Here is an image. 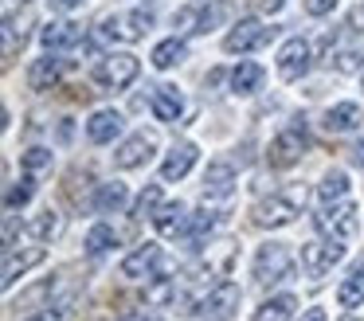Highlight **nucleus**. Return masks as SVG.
<instances>
[{
    "label": "nucleus",
    "mask_w": 364,
    "mask_h": 321,
    "mask_svg": "<svg viewBox=\"0 0 364 321\" xmlns=\"http://www.w3.org/2000/svg\"><path fill=\"white\" fill-rule=\"evenodd\" d=\"M345 192H348V172H345V169H329V172H325V180L317 184V196H321V204L341 200Z\"/></svg>",
    "instance_id": "obj_33"
},
{
    "label": "nucleus",
    "mask_w": 364,
    "mask_h": 321,
    "mask_svg": "<svg viewBox=\"0 0 364 321\" xmlns=\"http://www.w3.org/2000/svg\"><path fill=\"white\" fill-rule=\"evenodd\" d=\"M118 321H153L145 310H126V313H118Z\"/></svg>",
    "instance_id": "obj_42"
},
{
    "label": "nucleus",
    "mask_w": 364,
    "mask_h": 321,
    "mask_svg": "<svg viewBox=\"0 0 364 321\" xmlns=\"http://www.w3.org/2000/svg\"><path fill=\"white\" fill-rule=\"evenodd\" d=\"M24 4H28V0H24Z\"/></svg>",
    "instance_id": "obj_51"
},
{
    "label": "nucleus",
    "mask_w": 364,
    "mask_h": 321,
    "mask_svg": "<svg viewBox=\"0 0 364 321\" xmlns=\"http://www.w3.org/2000/svg\"><path fill=\"white\" fill-rule=\"evenodd\" d=\"M329 63H333V70H337V75H353V70L364 67V55L360 51H341L337 59H329Z\"/></svg>",
    "instance_id": "obj_39"
},
{
    "label": "nucleus",
    "mask_w": 364,
    "mask_h": 321,
    "mask_svg": "<svg viewBox=\"0 0 364 321\" xmlns=\"http://www.w3.org/2000/svg\"><path fill=\"white\" fill-rule=\"evenodd\" d=\"M149 157H153V137L149 133H134V137L122 141V149L114 153V164H118V169H141Z\"/></svg>",
    "instance_id": "obj_15"
},
{
    "label": "nucleus",
    "mask_w": 364,
    "mask_h": 321,
    "mask_svg": "<svg viewBox=\"0 0 364 321\" xmlns=\"http://www.w3.org/2000/svg\"><path fill=\"white\" fill-rule=\"evenodd\" d=\"M157 263H161V247H157V243H141V247L122 263V278H129V282L157 278V274H153V270H157Z\"/></svg>",
    "instance_id": "obj_11"
},
{
    "label": "nucleus",
    "mask_w": 364,
    "mask_h": 321,
    "mask_svg": "<svg viewBox=\"0 0 364 321\" xmlns=\"http://www.w3.org/2000/svg\"><path fill=\"white\" fill-rule=\"evenodd\" d=\"M360 122H364V114H360L356 102H337V106L325 114V130L329 133H348V130H356Z\"/></svg>",
    "instance_id": "obj_24"
},
{
    "label": "nucleus",
    "mask_w": 364,
    "mask_h": 321,
    "mask_svg": "<svg viewBox=\"0 0 364 321\" xmlns=\"http://www.w3.org/2000/svg\"><path fill=\"white\" fill-rule=\"evenodd\" d=\"M32 192H36V172H24L16 184H9V192H4V208H9V211L24 208V204L32 200Z\"/></svg>",
    "instance_id": "obj_34"
},
{
    "label": "nucleus",
    "mask_w": 364,
    "mask_h": 321,
    "mask_svg": "<svg viewBox=\"0 0 364 321\" xmlns=\"http://www.w3.org/2000/svg\"><path fill=\"white\" fill-rule=\"evenodd\" d=\"M360 302H364V266L348 274V278L341 282V290H337V305H341V310H356Z\"/></svg>",
    "instance_id": "obj_28"
},
{
    "label": "nucleus",
    "mask_w": 364,
    "mask_h": 321,
    "mask_svg": "<svg viewBox=\"0 0 364 321\" xmlns=\"http://www.w3.org/2000/svg\"><path fill=\"white\" fill-rule=\"evenodd\" d=\"M301 321H329V313H325L321 305H314V310H306V313H301Z\"/></svg>",
    "instance_id": "obj_43"
},
{
    "label": "nucleus",
    "mask_w": 364,
    "mask_h": 321,
    "mask_svg": "<svg viewBox=\"0 0 364 321\" xmlns=\"http://www.w3.org/2000/svg\"><path fill=\"white\" fill-rule=\"evenodd\" d=\"M235 192V169L231 161H212L204 172V200H228Z\"/></svg>",
    "instance_id": "obj_12"
},
{
    "label": "nucleus",
    "mask_w": 364,
    "mask_h": 321,
    "mask_svg": "<svg viewBox=\"0 0 364 321\" xmlns=\"http://www.w3.org/2000/svg\"><path fill=\"white\" fill-rule=\"evenodd\" d=\"M82 0H51V8H55V12H71V8H79Z\"/></svg>",
    "instance_id": "obj_44"
},
{
    "label": "nucleus",
    "mask_w": 364,
    "mask_h": 321,
    "mask_svg": "<svg viewBox=\"0 0 364 321\" xmlns=\"http://www.w3.org/2000/svg\"><path fill=\"white\" fill-rule=\"evenodd\" d=\"M137 75H141V63H137V55H129V51H110V55H102L98 67H95V83L110 86V90L129 86Z\"/></svg>",
    "instance_id": "obj_4"
},
{
    "label": "nucleus",
    "mask_w": 364,
    "mask_h": 321,
    "mask_svg": "<svg viewBox=\"0 0 364 321\" xmlns=\"http://www.w3.org/2000/svg\"><path fill=\"white\" fill-rule=\"evenodd\" d=\"M161 211V184H149L141 196H137V204H134V219H145V216H157Z\"/></svg>",
    "instance_id": "obj_37"
},
{
    "label": "nucleus",
    "mask_w": 364,
    "mask_h": 321,
    "mask_svg": "<svg viewBox=\"0 0 364 321\" xmlns=\"http://www.w3.org/2000/svg\"><path fill=\"white\" fill-rule=\"evenodd\" d=\"M348 157H353V164H364V141H356V145L348 149Z\"/></svg>",
    "instance_id": "obj_45"
},
{
    "label": "nucleus",
    "mask_w": 364,
    "mask_h": 321,
    "mask_svg": "<svg viewBox=\"0 0 364 321\" xmlns=\"http://www.w3.org/2000/svg\"><path fill=\"white\" fill-rule=\"evenodd\" d=\"M215 223H220V211L204 204V208H200L196 216H192V223H188V239H192V243H200L204 235H212V227H215Z\"/></svg>",
    "instance_id": "obj_35"
},
{
    "label": "nucleus",
    "mask_w": 364,
    "mask_h": 321,
    "mask_svg": "<svg viewBox=\"0 0 364 321\" xmlns=\"http://www.w3.org/2000/svg\"><path fill=\"white\" fill-rule=\"evenodd\" d=\"M20 164H24V172H43V169H51V149L32 145L28 153H20Z\"/></svg>",
    "instance_id": "obj_38"
},
{
    "label": "nucleus",
    "mask_w": 364,
    "mask_h": 321,
    "mask_svg": "<svg viewBox=\"0 0 364 321\" xmlns=\"http://www.w3.org/2000/svg\"><path fill=\"white\" fill-rule=\"evenodd\" d=\"M235 251H239V243H235V239H220V243H212V247H208V255H204V266H208L212 274H220V278H228L231 266H235Z\"/></svg>",
    "instance_id": "obj_22"
},
{
    "label": "nucleus",
    "mask_w": 364,
    "mask_h": 321,
    "mask_svg": "<svg viewBox=\"0 0 364 321\" xmlns=\"http://www.w3.org/2000/svg\"><path fill=\"white\" fill-rule=\"evenodd\" d=\"M239 302H243V290H239L235 282H215V286L196 302V313H204V317H212V321H231L239 310Z\"/></svg>",
    "instance_id": "obj_5"
},
{
    "label": "nucleus",
    "mask_w": 364,
    "mask_h": 321,
    "mask_svg": "<svg viewBox=\"0 0 364 321\" xmlns=\"http://www.w3.org/2000/svg\"><path fill=\"white\" fill-rule=\"evenodd\" d=\"M306 133L301 130H286V133H278L274 141H270V149H267V161H270V169H290V164H298L301 161V153H306Z\"/></svg>",
    "instance_id": "obj_8"
},
{
    "label": "nucleus",
    "mask_w": 364,
    "mask_h": 321,
    "mask_svg": "<svg viewBox=\"0 0 364 321\" xmlns=\"http://www.w3.org/2000/svg\"><path fill=\"white\" fill-rule=\"evenodd\" d=\"M87 321H118V317H114L110 310H95V313H90V317H87Z\"/></svg>",
    "instance_id": "obj_46"
},
{
    "label": "nucleus",
    "mask_w": 364,
    "mask_h": 321,
    "mask_svg": "<svg viewBox=\"0 0 364 321\" xmlns=\"http://www.w3.org/2000/svg\"><path fill=\"white\" fill-rule=\"evenodd\" d=\"M63 67H67V63L63 59H51V51H48V59H36L32 63V70H28V86H32V90H55L59 78H63Z\"/></svg>",
    "instance_id": "obj_18"
},
{
    "label": "nucleus",
    "mask_w": 364,
    "mask_h": 321,
    "mask_svg": "<svg viewBox=\"0 0 364 321\" xmlns=\"http://www.w3.org/2000/svg\"><path fill=\"white\" fill-rule=\"evenodd\" d=\"M59 290V278H43V282H36L32 290H24V294L12 302V310H51V294Z\"/></svg>",
    "instance_id": "obj_21"
},
{
    "label": "nucleus",
    "mask_w": 364,
    "mask_h": 321,
    "mask_svg": "<svg viewBox=\"0 0 364 321\" xmlns=\"http://www.w3.org/2000/svg\"><path fill=\"white\" fill-rule=\"evenodd\" d=\"M149 110H153V117H157V122H176V117L184 114V98H181V90H176V86H153V94H149Z\"/></svg>",
    "instance_id": "obj_16"
},
{
    "label": "nucleus",
    "mask_w": 364,
    "mask_h": 321,
    "mask_svg": "<svg viewBox=\"0 0 364 321\" xmlns=\"http://www.w3.org/2000/svg\"><path fill=\"white\" fill-rule=\"evenodd\" d=\"M153 28V8H134L129 16H110L102 23V36H114V39H141L145 31Z\"/></svg>",
    "instance_id": "obj_10"
},
{
    "label": "nucleus",
    "mask_w": 364,
    "mask_h": 321,
    "mask_svg": "<svg viewBox=\"0 0 364 321\" xmlns=\"http://www.w3.org/2000/svg\"><path fill=\"white\" fill-rule=\"evenodd\" d=\"M188 211H184V204H161V211L153 216V227H157L165 239H176V235L188 231Z\"/></svg>",
    "instance_id": "obj_19"
},
{
    "label": "nucleus",
    "mask_w": 364,
    "mask_h": 321,
    "mask_svg": "<svg viewBox=\"0 0 364 321\" xmlns=\"http://www.w3.org/2000/svg\"><path fill=\"white\" fill-rule=\"evenodd\" d=\"M294 274V255L286 243H262L259 255H255V282L259 286H274L286 282Z\"/></svg>",
    "instance_id": "obj_2"
},
{
    "label": "nucleus",
    "mask_w": 364,
    "mask_h": 321,
    "mask_svg": "<svg viewBox=\"0 0 364 321\" xmlns=\"http://www.w3.org/2000/svg\"><path fill=\"white\" fill-rule=\"evenodd\" d=\"M309 59H314V47L306 43L301 36L286 39L282 51H278V75L286 78V83H294V78H301L309 70Z\"/></svg>",
    "instance_id": "obj_9"
},
{
    "label": "nucleus",
    "mask_w": 364,
    "mask_h": 321,
    "mask_svg": "<svg viewBox=\"0 0 364 321\" xmlns=\"http://www.w3.org/2000/svg\"><path fill=\"white\" fill-rule=\"evenodd\" d=\"M43 258H48V251L43 247H32V251H9V255H4V286H12V282L20 278V274L24 270H32L36 263H43Z\"/></svg>",
    "instance_id": "obj_23"
},
{
    "label": "nucleus",
    "mask_w": 364,
    "mask_h": 321,
    "mask_svg": "<svg viewBox=\"0 0 364 321\" xmlns=\"http://www.w3.org/2000/svg\"><path fill=\"white\" fill-rule=\"evenodd\" d=\"M204 83H208V86H220V83H223V70H220V67H215V70H208V78H204Z\"/></svg>",
    "instance_id": "obj_47"
},
{
    "label": "nucleus",
    "mask_w": 364,
    "mask_h": 321,
    "mask_svg": "<svg viewBox=\"0 0 364 321\" xmlns=\"http://www.w3.org/2000/svg\"><path fill=\"white\" fill-rule=\"evenodd\" d=\"M353 23H364V4H360V8H356V12H353Z\"/></svg>",
    "instance_id": "obj_49"
},
{
    "label": "nucleus",
    "mask_w": 364,
    "mask_h": 321,
    "mask_svg": "<svg viewBox=\"0 0 364 321\" xmlns=\"http://www.w3.org/2000/svg\"><path fill=\"white\" fill-rule=\"evenodd\" d=\"M333 8H337V0H306L309 16H325V12H333Z\"/></svg>",
    "instance_id": "obj_40"
},
{
    "label": "nucleus",
    "mask_w": 364,
    "mask_h": 321,
    "mask_svg": "<svg viewBox=\"0 0 364 321\" xmlns=\"http://www.w3.org/2000/svg\"><path fill=\"white\" fill-rule=\"evenodd\" d=\"M231 12H235V0H212V4L200 12V28L196 31H215L220 23L231 20Z\"/></svg>",
    "instance_id": "obj_32"
},
{
    "label": "nucleus",
    "mask_w": 364,
    "mask_h": 321,
    "mask_svg": "<svg viewBox=\"0 0 364 321\" xmlns=\"http://www.w3.org/2000/svg\"><path fill=\"white\" fill-rule=\"evenodd\" d=\"M118 133H122V114L118 110H98V114H90L87 137L95 141V145H110Z\"/></svg>",
    "instance_id": "obj_17"
},
{
    "label": "nucleus",
    "mask_w": 364,
    "mask_h": 321,
    "mask_svg": "<svg viewBox=\"0 0 364 321\" xmlns=\"http://www.w3.org/2000/svg\"><path fill=\"white\" fill-rule=\"evenodd\" d=\"M114 247H118V231H114L110 223H98V227H90V235H87V255H90V258H102V255H110Z\"/></svg>",
    "instance_id": "obj_27"
},
{
    "label": "nucleus",
    "mask_w": 364,
    "mask_h": 321,
    "mask_svg": "<svg viewBox=\"0 0 364 321\" xmlns=\"http://www.w3.org/2000/svg\"><path fill=\"white\" fill-rule=\"evenodd\" d=\"M28 231H32L36 239H55V235L63 231V216H59L55 208H43L36 219H28Z\"/></svg>",
    "instance_id": "obj_31"
},
{
    "label": "nucleus",
    "mask_w": 364,
    "mask_h": 321,
    "mask_svg": "<svg viewBox=\"0 0 364 321\" xmlns=\"http://www.w3.org/2000/svg\"><path fill=\"white\" fill-rule=\"evenodd\" d=\"M176 278H153L149 290H145V302L149 305H165V302H176Z\"/></svg>",
    "instance_id": "obj_36"
},
{
    "label": "nucleus",
    "mask_w": 364,
    "mask_h": 321,
    "mask_svg": "<svg viewBox=\"0 0 364 321\" xmlns=\"http://www.w3.org/2000/svg\"><path fill=\"white\" fill-rule=\"evenodd\" d=\"M301 211H298V196H282V192H274V196H267V200H259L251 208V219L259 227H286V223H294Z\"/></svg>",
    "instance_id": "obj_6"
},
{
    "label": "nucleus",
    "mask_w": 364,
    "mask_h": 321,
    "mask_svg": "<svg viewBox=\"0 0 364 321\" xmlns=\"http://www.w3.org/2000/svg\"><path fill=\"white\" fill-rule=\"evenodd\" d=\"M28 28H32V16H9V20H4V63H12L24 51Z\"/></svg>",
    "instance_id": "obj_20"
},
{
    "label": "nucleus",
    "mask_w": 364,
    "mask_h": 321,
    "mask_svg": "<svg viewBox=\"0 0 364 321\" xmlns=\"http://www.w3.org/2000/svg\"><path fill=\"white\" fill-rule=\"evenodd\" d=\"M196 20V12H192V8H181V12L173 16V28H181V31H188V23Z\"/></svg>",
    "instance_id": "obj_41"
},
{
    "label": "nucleus",
    "mask_w": 364,
    "mask_h": 321,
    "mask_svg": "<svg viewBox=\"0 0 364 321\" xmlns=\"http://www.w3.org/2000/svg\"><path fill=\"white\" fill-rule=\"evenodd\" d=\"M294 310H298V298H294V294H278V298H270V302H262L259 310L251 313V321H290Z\"/></svg>",
    "instance_id": "obj_25"
},
{
    "label": "nucleus",
    "mask_w": 364,
    "mask_h": 321,
    "mask_svg": "<svg viewBox=\"0 0 364 321\" xmlns=\"http://www.w3.org/2000/svg\"><path fill=\"white\" fill-rule=\"evenodd\" d=\"M200 149L192 145V141H181V145L168 149V157L161 161V180H184L188 177V169L196 164Z\"/></svg>",
    "instance_id": "obj_13"
},
{
    "label": "nucleus",
    "mask_w": 364,
    "mask_h": 321,
    "mask_svg": "<svg viewBox=\"0 0 364 321\" xmlns=\"http://www.w3.org/2000/svg\"><path fill=\"white\" fill-rule=\"evenodd\" d=\"M314 227L325 235V239H353L360 231V208L356 204H325L314 216Z\"/></svg>",
    "instance_id": "obj_1"
},
{
    "label": "nucleus",
    "mask_w": 364,
    "mask_h": 321,
    "mask_svg": "<svg viewBox=\"0 0 364 321\" xmlns=\"http://www.w3.org/2000/svg\"><path fill=\"white\" fill-rule=\"evenodd\" d=\"M345 258V247L341 239H314V243H301V270H306L309 282H321L333 266Z\"/></svg>",
    "instance_id": "obj_3"
},
{
    "label": "nucleus",
    "mask_w": 364,
    "mask_h": 321,
    "mask_svg": "<svg viewBox=\"0 0 364 321\" xmlns=\"http://www.w3.org/2000/svg\"><path fill=\"white\" fill-rule=\"evenodd\" d=\"M129 204V192L122 180H110V184H98L95 192V211H102V216H110V211H122Z\"/></svg>",
    "instance_id": "obj_26"
},
{
    "label": "nucleus",
    "mask_w": 364,
    "mask_h": 321,
    "mask_svg": "<svg viewBox=\"0 0 364 321\" xmlns=\"http://www.w3.org/2000/svg\"><path fill=\"white\" fill-rule=\"evenodd\" d=\"M188 55V47H184V39H165V43H157L153 47V67L157 70H168V67H176V63Z\"/></svg>",
    "instance_id": "obj_30"
},
{
    "label": "nucleus",
    "mask_w": 364,
    "mask_h": 321,
    "mask_svg": "<svg viewBox=\"0 0 364 321\" xmlns=\"http://www.w3.org/2000/svg\"><path fill=\"white\" fill-rule=\"evenodd\" d=\"M274 39V28H267L262 20H239L235 28L223 36V51H231V55H243V51H255V47H262V43H270Z\"/></svg>",
    "instance_id": "obj_7"
},
{
    "label": "nucleus",
    "mask_w": 364,
    "mask_h": 321,
    "mask_svg": "<svg viewBox=\"0 0 364 321\" xmlns=\"http://www.w3.org/2000/svg\"><path fill=\"white\" fill-rule=\"evenodd\" d=\"M82 39V23L75 20H51L48 28L40 31V43L48 47V51H63V47H75Z\"/></svg>",
    "instance_id": "obj_14"
},
{
    "label": "nucleus",
    "mask_w": 364,
    "mask_h": 321,
    "mask_svg": "<svg viewBox=\"0 0 364 321\" xmlns=\"http://www.w3.org/2000/svg\"><path fill=\"white\" fill-rule=\"evenodd\" d=\"M282 4H286V0H262V12H278Z\"/></svg>",
    "instance_id": "obj_48"
},
{
    "label": "nucleus",
    "mask_w": 364,
    "mask_h": 321,
    "mask_svg": "<svg viewBox=\"0 0 364 321\" xmlns=\"http://www.w3.org/2000/svg\"><path fill=\"white\" fill-rule=\"evenodd\" d=\"M345 321H356V317H345Z\"/></svg>",
    "instance_id": "obj_50"
},
{
    "label": "nucleus",
    "mask_w": 364,
    "mask_h": 321,
    "mask_svg": "<svg viewBox=\"0 0 364 321\" xmlns=\"http://www.w3.org/2000/svg\"><path fill=\"white\" fill-rule=\"evenodd\" d=\"M262 83V67L259 63H239L235 70H231V90L235 94H255Z\"/></svg>",
    "instance_id": "obj_29"
}]
</instances>
